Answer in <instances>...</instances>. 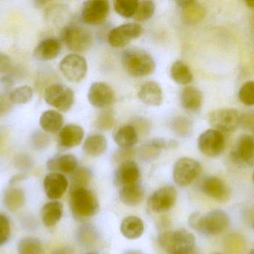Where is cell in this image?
Segmentation results:
<instances>
[{
  "instance_id": "7bdbcfd3",
  "label": "cell",
  "mask_w": 254,
  "mask_h": 254,
  "mask_svg": "<svg viewBox=\"0 0 254 254\" xmlns=\"http://www.w3.org/2000/svg\"><path fill=\"white\" fill-rule=\"evenodd\" d=\"M113 117L110 112H106L101 115L98 119V126L102 129L110 128L113 126Z\"/></svg>"
},
{
  "instance_id": "11a10c76",
  "label": "cell",
  "mask_w": 254,
  "mask_h": 254,
  "mask_svg": "<svg viewBox=\"0 0 254 254\" xmlns=\"http://www.w3.org/2000/svg\"><path fill=\"white\" fill-rule=\"evenodd\" d=\"M219 254V253H217V254Z\"/></svg>"
},
{
  "instance_id": "8fae6325",
  "label": "cell",
  "mask_w": 254,
  "mask_h": 254,
  "mask_svg": "<svg viewBox=\"0 0 254 254\" xmlns=\"http://www.w3.org/2000/svg\"><path fill=\"white\" fill-rule=\"evenodd\" d=\"M143 33L141 25L137 23H126L113 28L108 34V41L113 47L122 48L130 41L138 38Z\"/></svg>"
},
{
  "instance_id": "ffe728a7",
  "label": "cell",
  "mask_w": 254,
  "mask_h": 254,
  "mask_svg": "<svg viewBox=\"0 0 254 254\" xmlns=\"http://www.w3.org/2000/svg\"><path fill=\"white\" fill-rule=\"evenodd\" d=\"M84 137V131L79 125L69 124L61 128L59 143L64 148H74L81 143Z\"/></svg>"
},
{
  "instance_id": "5bb4252c",
  "label": "cell",
  "mask_w": 254,
  "mask_h": 254,
  "mask_svg": "<svg viewBox=\"0 0 254 254\" xmlns=\"http://www.w3.org/2000/svg\"><path fill=\"white\" fill-rule=\"evenodd\" d=\"M231 159L238 164L254 165V136L244 134L237 140L231 153Z\"/></svg>"
},
{
  "instance_id": "f6af8a7d",
  "label": "cell",
  "mask_w": 254,
  "mask_h": 254,
  "mask_svg": "<svg viewBox=\"0 0 254 254\" xmlns=\"http://www.w3.org/2000/svg\"><path fill=\"white\" fill-rule=\"evenodd\" d=\"M1 85L4 86V89H9L11 87L12 84H13V79H10L8 76H4L1 79Z\"/></svg>"
},
{
  "instance_id": "7402d4cb",
  "label": "cell",
  "mask_w": 254,
  "mask_h": 254,
  "mask_svg": "<svg viewBox=\"0 0 254 254\" xmlns=\"http://www.w3.org/2000/svg\"><path fill=\"white\" fill-rule=\"evenodd\" d=\"M61 50L60 41L55 38H48L40 42L34 51V57L39 61H51L59 55Z\"/></svg>"
},
{
  "instance_id": "3957f363",
  "label": "cell",
  "mask_w": 254,
  "mask_h": 254,
  "mask_svg": "<svg viewBox=\"0 0 254 254\" xmlns=\"http://www.w3.org/2000/svg\"><path fill=\"white\" fill-rule=\"evenodd\" d=\"M70 207L74 216L79 218L92 217L99 210L98 198L86 188L71 189Z\"/></svg>"
},
{
  "instance_id": "4fadbf2b",
  "label": "cell",
  "mask_w": 254,
  "mask_h": 254,
  "mask_svg": "<svg viewBox=\"0 0 254 254\" xmlns=\"http://www.w3.org/2000/svg\"><path fill=\"white\" fill-rule=\"evenodd\" d=\"M110 9V3L104 0L86 1L82 10V19L88 25H99L107 19Z\"/></svg>"
},
{
  "instance_id": "1f68e13d",
  "label": "cell",
  "mask_w": 254,
  "mask_h": 254,
  "mask_svg": "<svg viewBox=\"0 0 254 254\" xmlns=\"http://www.w3.org/2000/svg\"><path fill=\"white\" fill-rule=\"evenodd\" d=\"M19 254H41L43 247L41 242L34 237H25L18 245Z\"/></svg>"
},
{
  "instance_id": "7dc6e473",
  "label": "cell",
  "mask_w": 254,
  "mask_h": 254,
  "mask_svg": "<svg viewBox=\"0 0 254 254\" xmlns=\"http://www.w3.org/2000/svg\"><path fill=\"white\" fill-rule=\"evenodd\" d=\"M175 254H200L199 252H198L196 249L193 248V249H188V250L182 251V252H179V253Z\"/></svg>"
},
{
  "instance_id": "e575fe53",
  "label": "cell",
  "mask_w": 254,
  "mask_h": 254,
  "mask_svg": "<svg viewBox=\"0 0 254 254\" xmlns=\"http://www.w3.org/2000/svg\"><path fill=\"white\" fill-rule=\"evenodd\" d=\"M138 1L135 0H117L114 1V8L120 16L133 17L137 10Z\"/></svg>"
},
{
  "instance_id": "30bf717a",
  "label": "cell",
  "mask_w": 254,
  "mask_h": 254,
  "mask_svg": "<svg viewBox=\"0 0 254 254\" xmlns=\"http://www.w3.org/2000/svg\"><path fill=\"white\" fill-rule=\"evenodd\" d=\"M209 122L213 129L220 132H233L240 125V115L234 109H219L210 113Z\"/></svg>"
},
{
  "instance_id": "7c38bea8",
  "label": "cell",
  "mask_w": 254,
  "mask_h": 254,
  "mask_svg": "<svg viewBox=\"0 0 254 254\" xmlns=\"http://www.w3.org/2000/svg\"><path fill=\"white\" fill-rule=\"evenodd\" d=\"M177 201V191L173 186L160 188L148 200V206L155 213H164L174 207Z\"/></svg>"
},
{
  "instance_id": "7a4b0ae2",
  "label": "cell",
  "mask_w": 254,
  "mask_h": 254,
  "mask_svg": "<svg viewBox=\"0 0 254 254\" xmlns=\"http://www.w3.org/2000/svg\"><path fill=\"white\" fill-rule=\"evenodd\" d=\"M122 64L125 70L134 77H143L152 74L155 63L150 54L137 48L126 49L122 54Z\"/></svg>"
},
{
  "instance_id": "d590c367",
  "label": "cell",
  "mask_w": 254,
  "mask_h": 254,
  "mask_svg": "<svg viewBox=\"0 0 254 254\" xmlns=\"http://www.w3.org/2000/svg\"><path fill=\"white\" fill-rule=\"evenodd\" d=\"M155 3L152 1H139L135 14L133 17L136 20L143 22L148 20L155 13Z\"/></svg>"
},
{
  "instance_id": "83f0119b",
  "label": "cell",
  "mask_w": 254,
  "mask_h": 254,
  "mask_svg": "<svg viewBox=\"0 0 254 254\" xmlns=\"http://www.w3.org/2000/svg\"><path fill=\"white\" fill-rule=\"evenodd\" d=\"M116 144L123 149H128L138 141V136L132 125H125L118 130L114 137Z\"/></svg>"
},
{
  "instance_id": "4dcf8cb0",
  "label": "cell",
  "mask_w": 254,
  "mask_h": 254,
  "mask_svg": "<svg viewBox=\"0 0 254 254\" xmlns=\"http://www.w3.org/2000/svg\"><path fill=\"white\" fill-rule=\"evenodd\" d=\"M25 200V194L19 188H10L4 195V205L12 212L20 209L24 205Z\"/></svg>"
},
{
  "instance_id": "4316f807",
  "label": "cell",
  "mask_w": 254,
  "mask_h": 254,
  "mask_svg": "<svg viewBox=\"0 0 254 254\" xmlns=\"http://www.w3.org/2000/svg\"><path fill=\"white\" fill-rule=\"evenodd\" d=\"M64 116L56 110H46L40 116V125L43 131L55 133L61 131L64 125Z\"/></svg>"
},
{
  "instance_id": "44dd1931",
  "label": "cell",
  "mask_w": 254,
  "mask_h": 254,
  "mask_svg": "<svg viewBox=\"0 0 254 254\" xmlns=\"http://www.w3.org/2000/svg\"><path fill=\"white\" fill-rule=\"evenodd\" d=\"M47 167L52 172L72 174L77 169V160L71 154L60 155L49 160Z\"/></svg>"
},
{
  "instance_id": "9c48e42d",
  "label": "cell",
  "mask_w": 254,
  "mask_h": 254,
  "mask_svg": "<svg viewBox=\"0 0 254 254\" xmlns=\"http://www.w3.org/2000/svg\"><path fill=\"white\" fill-rule=\"evenodd\" d=\"M225 146L223 134L213 128L206 130L198 137V149L203 155L209 158L219 156L223 152Z\"/></svg>"
},
{
  "instance_id": "6da1fadb",
  "label": "cell",
  "mask_w": 254,
  "mask_h": 254,
  "mask_svg": "<svg viewBox=\"0 0 254 254\" xmlns=\"http://www.w3.org/2000/svg\"><path fill=\"white\" fill-rule=\"evenodd\" d=\"M188 223L191 228L204 234L217 235L227 229L229 226L228 215L222 210H214L207 214L194 213L190 215Z\"/></svg>"
},
{
  "instance_id": "ee69618b",
  "label": "cell",
  "mask_w": 254,
  "mask_h": 254,
  "mask_svg": "<svg viewBox=\"0 0 254 254\" xmlns=\"http://www.w3.org/2000/svg\"><path fill=\"white\" fill-rule=\"evenodd\" d=\"M11 67L10 58L6 54L0 52V75L4 74L10 70Z\"/></svg>"
},
{
  "instance_id": "816d5d0a",
  "label": "cell",
  "mask_w": 254,
  "mask_h": 254,
  "mask_svg": "<svg viewBox=\"0 0 254 254\" xmlns=\"http://www.w3.org/2000/svg\"><path fill=\"white\" fill-rule=\"evenodd\" d=\"M99 254L95 253V252H89V253H87V254Z\"/></svg>"
},
{
  "instance_id": "f5cc1de1",
  "label": "cell",
  "mask_w": 254,
  "mask_h": 254,
  "mask_svg": "<svg viewBox=\"0 0 254 254\" xmlns=\"http://www.w3.org/2000/svg\"><path fill=\"white\" fill-rule=\"evenodd\" d=\"M253 181H254V174H253Z\"/></svg>"
},
{
  "instance_id": "f546056e",
  "label": "cell",
  "mask_w": 254,
  "mask_h": 254,
  "mask_svg": "<svg viewBox=\"0 0 254 254\" xmlns=\"http://www.w3.org/2000/svg\"><path fill=\"white\" fill-rule=\"evenodd\" d=\"M172 79L179 85H186L193 79L192 72L188 65L182 61H177L172 66L170 70Z\"/></svg>"
},
{
  "instance_id": "d6986e66",
  "label": "cell",
  "mask_w": 254,
  "mask_h": 254,
  "mask_svg": "<svg viewBox=\"0 0 254 254\" xmlns=\"http://www.w3.org/2000/svg\"><path fill=\"white\" fill-rule=\"evenodd\" d=\"M201 189L206 195L216 201H225L229 196V191L224 182L215 176L206 177Z\"/></svg>"
},
{
  "instance_id": "8d00e7d4",
  "label": "cell",
  "mask_w": 254,
  "mask_h": 254,
  "mask_svg": "<svg viewBox=\"0 0 254 254\" xmlns=\"http://www.w3.org/2000/svg\"><path fill=\"white\" fill-rule=\"evenodd\" d=\"M239 98L242 103L248 106L254 105V82L245 83L239 91Z\"/></svg>"
},
{
  "instance_id": "484cf974",
  "label": "cell",
  "mask_w": 254,
  "mask_h": 254,
  "mask_svg": "<svg viewBox=\"0 0 254 254\" xmlns=\"http://www.w3.org/2000/svg\"><path fill=\"white\" fill-rule=\"evenodd\" d=\"M64 206L60 201H53L45 204L42 209V219L46 227L55 226L61 220Z\"/></svg>"
},
{
  "instance_id": "c3c4849f",
  "label": "cell",
  "mask_w": 254,
  "mask_h": 254,
  "mask_svg": "<svg viewBox=\"0 0 254 254\" xmlns=\"http://www.w3.org/2000/svg\"><path fill=\"white\" fill-rule=\"evenodd\" d=\"M246 4H247L249 8H252L254 10V0H252V1H246Z\"/></svg>"
},
{
  "instance_id": "cb8c5ba5",
  "label": "cell",
  "mask_w": 254,
  "mask_h": 254,
  "mask_svg": "<svg viewBox=\"0 0 254 254\" xmlns=\"http://www.w3.org/2000/svg\"><path fill=\"white\" fill-rule=\"evenodd\" d=\"M181 102L185 110L196 111L202 103V93L195 86H186L181 93Z\"/></svg>"
},
{
  "instance_id": "f35d334b",
  "label": "cell",
  "mask_w": 254,
  "mask_h": 254,
  "mask_svg": "<svg viewBox=\"0 0 254 254\" xmlns=\"http://www.w3.org/2000/svg\"><path fill=\"white\" fill-rule=\"evenodd\" d=\"M173 125L175 131L182 137L188 135V133L190 131L191 124L190 123L188 119L185 118H178L174 121Z\"/></svg>"
},
{
  "instance_id": "681fc988",
  "label": "cell",
  "mask_w": 254,
  "mask_h": 254,
  "mask_svg": "<svg viewBox=\"0 0 254 254\" xmlns=\"http://www.w3.org/2000/svg\"><path fill=\"white\" fill-rule=\"evenodd\" d=\"M125 254H143L140 252H138V251H128L127 253Z\"/></svg>"
},
{
  "instance_id": "bcb514c9",
  "label": "cell",
  "mask_w": 254,
  "mask_h": 254,
  "mask_svg": "<svg viewBox=\"0 0 254 254\" xmlns=\"http://www.w3.org/2000/svg\"><path fill=\"white\" fill-rule=\"evenodd\" d=\"M194 1L190 0V1H176V3L179 4V6H180L181 7H182L183 9L187 8V7L190 6L191 4H193Z\"/></svg>"
},
{
  "instance_id": "f907efd6",
  "label": "cell",
  "mask_w": 254,
  "mask_h": 254,
  "mask_svg": "<svg viewBox=\"0 0 254 254\" xmlns=\"http://www.w3.org/2000/svg\"><path fill=\"white\" fill-rule=\"evenodd\" d=\"M249 254H254V249H252V250L249 252Z\"/></svg>"
},
{
  "instance_id": "b9f144b4",
  "label": "cell",
  "mask_w": 254,
  "mask_h": 254,
  "mask_svg": "<svg viewBox=\"0 0 254 254\" xmlns=\"http://www.w3.org/2000/svg\"><path fill=\"white\" fill-rule=\"evenodd\" d=\"M240 124L254 134V112H249L240 116Z\"/></svg>"
},
{
  "instance_id": "8992f818",
  "label": "cell",
  "mask_w": 254,
  "mask_h": 254,
  "mask_svg": "<svg viewBox=\"0 0 254 254\" xmlns=\"http://www.w3.org/2000/svg\"><path fill=\"white\" fill-rule=\"evenodd\" d=\"M44 98L49 105L61 112H67L74 102L72 89L62 84H54L48 86L44 92Z\"/></svg>"
},
{
  "instance_id": "ab89813d",
  "label": "cell",
  "mask_w": 254,
  "mask_h": 254,
  "mask_svg": "<svg viewBox=\"0 0 254 254\" xmlns=\"http://www.w3.org/2000/svg\"><path fill=\"white\" fill-rule=\"evenodd\" d=\"M32 143L35 149H44L49 143V137L41 131H36L33 134Z\"/></svg>"
},
{
  "instance_id": "d6a6232c",
  "label": "cell",
  "mask_w": 254,
  "mask_h": 254,
  "mask_svg": "<svg viewBox=\"0 0 254 254\" xmlns=\"http://www.w3.org/2000/svg\"><path fill=\"white\" fill-rule=\"evenodd\" d=\"M92 179V173L84 167L77 168L71 174V189L86 188Z\"/></svg>"
},
{
  "instance_id": "2e32d148",
  "label": "cell",
  "mask_w": 254,
  "mask_h": 254,
  "mask_svg": "<svg viewBox=\"0 0 254 254\" xmlns=\"http://www.w3.org/2000/svg\"><path fill=\"white\" fill-rule=\"evenodd\" d=\"M43 186L48 198L58 200L65 193L68 182L66 177L61 173L52 172L45 177Z\"/></svg>"
},
{
  "instance_id": "52a82bcc",
  "label": "cell",
  "mask_w": 254,
  "mask_h": 254,
  "mask_svg": "<svg viewBox=\"0 0 254 254\" xmlns=\"http://www.w3.org/2000/svg\"><path fill=\"white\" fill-rule=\"evenodd\" d=\"M60 70L67 80L72 83H78L86 76L87 61L82 55L70 54L64 57L60 63Z\"/></svg>"
},
{
  "instance_id": "603a6c76",
  "label": "cell",
  "mask_w": 254,
  "mask_h": 254,
  "mask_svg": "<svg viewBox=\"0 0 254 254\" xmlns=\"http://www.w3.org/2000/svg\"><path fill=\"white\" fill-rule=\"evenodd\" d=\"M121 232L128 240H137L141 237L144 231L143 221L137 216H131L122 221Z\"/></svg>"
},
{
  "instance_id": "ba28073f",
  "label": "cell",
  "mask_w": 254,
  "mask_h": 254,
  "mask_svg": "<svg viewBox=\"0 0 254 254\" xmlns=\"http://www.w3.org/2000/svg\"><path fill=\"white\" fill-rule=\"evenodd\" d=\"M201 167L195 160L182 158L175 164L173 170V179L180 186L190 184L200 174Z\"/></svg>"
},
{
  "instance_id": "e0dca14e",
  "label": "cell",
  "mask_w": 254,
  "mask_h": 254,
  "mask_svg": "<svg viewBox=\"0 0 254 254\" xmlns=\"http://www.w3.org/2000/svg\"><path fill=\"white\" fill-rule=\"evenodd\" d=\"M140 177V170L134 161H123L115 173V183L117 186H123L137 183Z\"/></svg>"
},
{
  "instance_id": "f1b7e54d",
  "label": "cell",
  "mask_w": 254,
  "mask_h": 254,
  "mask_svg": "<svg viewBox=\"0 0 254 254\" xmlns=\"http://www.w3.org/2000/svg\"><path fill=\"white\" fill-rule=\"evenodd\" d=\"M107 140L101 134H93L86 138L83 143V149L86 155L98 157L107 150Z\"/></svg>"
},
{
  "instance_id": "ac0fdd59",
  "label": "cell",
  "mask_w": 254,
  "mask_h": 254,
  "mask_svg": "<svg viewBox=\"0 0 254 254\" xmlns=\"http://www.w3.org/2000/svg\"><path fill=\"white\" fill-rule=\"evenodd\" d=\"M139 99L149 106H160L163 102V92L161 86L155 82H147L143 84L138 94Z\"/></svg>"
},
{
  "instance_id": "836d02e7",
  "label": "cell",
  "mask_w": 254,
  "mask_h": 254,
  "mask_svg": "<svg viewBox=\"0 0 254 254\" xmlns=\"http://www.w3.org/2000/svg\"><path fill=\"white\" fill-rule=\"evenodd\" d=\"M12 104H25L31 101L33 97V89L31 86H20L9 93Z\"/></svg>"
},
{
  "instance_id": "60d3db41",
  "label": "cell",
  "mask_w": 254,
  "mask_h": 254,
  "mask_svg": "<svg viewBox=\"0 0 254 254\" xmlns=\"http://www.w3.org/2000/svg\"><path fill=\"white\" fill-rule=\"evenodd\" d=\"M10 95L4 91L0 90V116L5 114L11 107Z\"/></svg>"
},
{
  "instance_id": "277c9868",
  "label": "cell",
  "mask_w": 254,
  "mask_h": 254,
  "mask_svg": "<svg viewBox=\"0 0 254 254\" xmlns=\"http://www.w3.org/2000/svg\"><path fill=\"white\" fill-rule=\"evenodd\" d=\"M161 249L169 254H175L195 247V239L191 233L185 230L168 231L158 238Z\"/></svg>"
},
{
  "instance_id": "db71d44e",
  "label": "cell",
  "mask_w": 254,
  "mask_h": 254,
  "mask_svg": "<svg viewBox=\"0 0 254 254\" xmlns=\"http://www.w3.org/2000/svg\"><path fill=\"white\" fill-rule=\"evenodd\" d=\"M253 229H254V225H253Z\"/></svg>"
},
{
  "instance_id": "d4e9b609",
  "label": "cell",
  "mask_w": 254,
  "mask_h": 254,
  "mask_svg": "<svg viewBox=\"0 0 254 254\" xmlns=\"http://www.w3.org/2000/svg\"><path fill=\"white\" fill-rule=\"evenodd\" d=\"M144 195V190L138 183L123 186L120 191L121 201L125 205L134 207L141 202Z\"/></svg>"
},
{
  "instance_id": "9a60e30c",
  "label": "cell",
  "mask_w": 254,
  "mask_h": 254,
  "mask_svg": "<svg viewBox=\"0 0 254 254\" xmlns=\"http://www.w3.org/2000/svg\"><path fill=\"white\" fill-rule=\"evenodd\" d=\"M88 99L94 107L104 108L114 104L116 93L113 88L104 82H95L88 92Z\"/></svg>"
},
{
  "instance_id": "74e56055",
  "label": "cell",
  "mask_w": 254,
  "mask_h": 254,
  "mask_svg": "<svg viewBox=\"0 0 254 254\" xmlns=\"http://www.w3.org/2000/svg\"><path fill=\"white\" fill-rule=\"evenodd\" d=\"M10 235V225L8 219L4 215L0 214V246L8 241Z\"/></svg>"
},
{
  "instance_id": "5b68a950",
  "label": "cell",
  "mask_w": 254,
  "mask_h": 254,
  "mask_svg": "<svg viewBox=\"0 0 254 254\" xmlns=\"http://www.w3.org/2000/svg\"><path fill=\"white\" fill-rule=\"evenodd\" d=\"M61 36L68 49L74 52H86L93 42L91 31L82 25H68L63 30Z\"/></svg>"
}]
</instances>
